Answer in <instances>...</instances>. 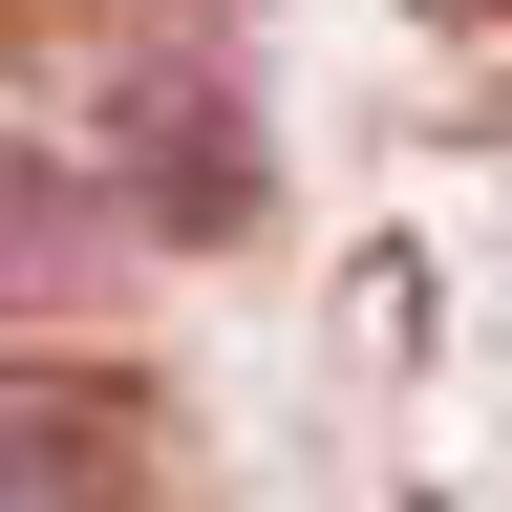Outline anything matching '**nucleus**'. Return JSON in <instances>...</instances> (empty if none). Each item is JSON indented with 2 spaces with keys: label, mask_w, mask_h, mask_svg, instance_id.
<instances>
[{
  "label": "nucleus",
  "mask_w": 512,
  "mask_h": 512,
  "mask_svg": "<svg viewBox=\"0 0 512 512\" xmlns=\"http://www.w3.org/2000/svg\"><path fill=\"white\" fill-rule=\"evenodd\" d=\"M0 512H128V427L86 363H0Z\"/></svg>",
  "instance_id": "f257e3e1"
}]
</instances>
